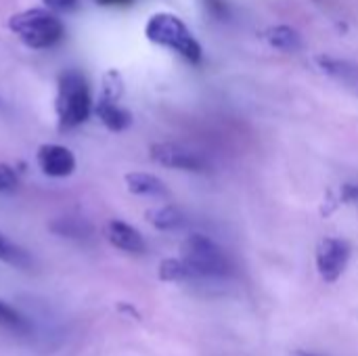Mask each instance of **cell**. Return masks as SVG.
<instances>
[{"instance_id": "obj_15", "label": "cell", "mask_w": 358, "mask_h": 356, "mask_svg": "<svg viewBox=\"0 0 358 356\" xmlns=\"http://www.w3.org/2000/svg\"><path fill=\"white\" fill-rule=\"evenodd\" d=\"M0 327L8 329L13 334H29L31 332V325H29L27 317L21 315L10 304H6L4 300H0Z\"/></svg>"}, {"instance_id": "obj_24", "label": "cell", "mask_w": 358, "mask_h": 356, "mask_svg": "<svg viewBox=\"0 0 358 356\" xmlns=\"http://www.w3.org/2000/svg\"><path fill=\"white\" fill-rule=\"evenodd\" d=\"M302 356H313V355H302Z\"/></svg>"}, {"instance_id": "obj_7", "label": "cell", "mask_w": 358, "mask_h": 356, "mask_svg": "<svg viewBox=\"0 0 358 356\" xmlns=\"http://www.w3.org/2000/svg\"><path fill=\"white\" fill-rule=\"evenodd\" d=\"M36 162H38L40 170L50 178H65V176H71L76 170L73 153L67 147L55 145V143L40 145L38 153H36Z\"/></svg>"}, {"instance_id": "obj_20", "label": "cell", "mask_w": 358, "mask_h": 356, "mask_svg": "<svg viewBox=\"0 0 358 356\" xmlns=\"http://www.w3.org/2000/svg\"><path fill=\"white\" fill-rule=\"evenodd\" d=\"M206 8L212 17H216L218 21H224L229 17V10H227V2L224 0H206Z\"/></svg>"}, {"instance_id": "obj_9", "label": "cell", "mask_w": 358, "mask_h": 356, "mask_svg": "<svg viewBox=\"0 0 358 356\" xmlns=\"http://www.w3.org/2000/svg\"><path fill=\"white\" fill-rule=\"evenodd\" d=\"M94 113L96 118L103 122L105 128H109L111 132H122L132 124V115L130 111H126L124 107H120L113 101H105L99 97V101L94 103Z\"/></svg>"}, {"instance_id": "obj_5", "label": "cell", "mask_w": 358, "mask_h": 356, "mask_svg": "<svg viewBox=\"0 0 358 356\" xmlns=\"http://www.w3.org/2000/svg\"><path fill=\"white\" fill-rule=\"evenodd\" d=\"M149 155L155 164L166 166V168L185 170V172L206 170V159L197 151H191L178 143H153L149 149Z\"/></svg>"}, {"instance_id": "obj_14", "label": "cell", "mask_w": 358, "mask_h": 356, "mask_svg": "<svg viewBox=\"0 0 358 356\" xmlns=\"http://www.w3.org/2000/svg\"><path fill=\"white\" fill-rule=\"evenodd\" d=\"M0 260L8 266H15V269H29L31 266V256L21 245L10 241L2 231H0Z\"/></svg>"}, {"instance_id": "obj_12", "label": "cell", "mask_w": 358, "mask_h": 356, "mask_svg": "<svg viewBox=\"0 0 358 356\" xmlns=\"http://www.w3.org/2000/svg\"><path fill=\"white\" fill-rule=\"evenodd\" d=\"M147 220L159 229V231H174L178 227L185 225V216L178 208L174 206H159V208H151L147 212Z\"/></svg>"}, {"instance_id": "obj_2", "label": "cell", "mask_w": 358, "mask_h": 356, "mask_svg": "<svg viewBox=\"0 0 358 356\" xmlns=\"http://www.w3.org/2000/svg\"><path fill=\"white\" fill-rule=\"evenodd\" d=\"M10 31L29 48H50L65 36L63 21L50 8H27L8 19Z\"/></svg>"}, {"instance_id": "obj_19", "label": "cell", "mask_w": 358, "mask_h": 356, "mask_svg": "<svg viewBox=\"0 0 358 356\" xmlns=\"http://www.w3.org/2000/svg\"><path fill=\"white\" fill-rule=\"evenodd\" d=\"M19 180H17V172L6 166V164H0V193H13L17 189Z\"/></svg>"}, {"instance_id": "obj_8", "label": "cell", "mask_w": 358, "mask_h": 356, "mask_svg": "<svg viewBox=\"0 0 358 356\" xmlns=\"http://www.w3.org/2000/svg\"><path fill=\"white\" fill-rule=\"evenodd\" d=\"M105 237L113 248L128 254H143L147 250L143 235L124 220H109L105 227Z\"/></svg>"}, {"instance_id": "obj_21", "label": "cell", "mask_w": 358, "mask_h": 356, "mask_svg": "<svg viewBox=\"0 0 358 356\" xmlns=\"http://www.w3.org/2000/svg\"><path fill=\"white\" fill-rule=\"evenodd\" d=\"M50 10H59V13H67V10H73L78 6V0H42Z\"/></svg>"}, {"instance_id": "obj_16", "label": "cell", "mask_w": 358, "mask_h": 356, "mask_svg": "<svg viewBox=\"0 0 358 356\" xmlns=\"http://www.w3.org/2000/svg\"><path fill=\"white\" fill-rule=\"evenodd\" d=\"M319 63L327 73L336 76L338 80H342L346 84H357L358 67H355V65L340 61V59H329V57H319Z\"/></svg>"}, {"instance_id": "obj_11", "label": "cell", "mask_w": 358, "mask_h": 356, "mask_svg": "<svg viewBox=\"0 0 358 356\" xmlns=\"http://www.w3.org/2000/svg\"><path fill=\"white\" fill-rule=\"evenodd\" d=\"M126 187L130 193L134 195H145V197H166L168 195V187L164 180H159L153 174L147 172H130L126 174Z\"/></svg>"}, {"instance_id": "obj_23", "label": "cell", "mask_w": 358, "mask_h": 356, "mask_svg": "<svg viewBox=\"0 0 358 356\" xmlns=\"http://www.w3.org/2000/svg\"><path fill=\"white\" fill-rule=\"evenodd\" d=\"M96 4H101V6H128V4H132V0H96Z\"/></svg>"}, {"instance_id": "obj_22", "label": "cell", "mask_w": 358, "mask_h": 356, "mask_svg": "<svg viewBox=\"0 0 358 356\" xmlns=\"http://www.w3.org/2000/svg\"><path fill=\"white\" fill-rule=\"evenodd\" d=\"M344 201H358V185H344L342 187Z\"/></svg>"}, {"instance_id": "obj_6", "label": "cell", "mask_w": 358, "mask_h": 356, "mask_svg": "<svg viewBox=\"0 0 358 356\" xmlns=\"http://www.w3.org/2000/svg\"><path fill=\"white\" fill-rule=\"evenodd\" d=\"M348 258H350V248L346 241L342 239H334V237H327L319 243L317 248V269H319V275L334 283L340 279V275L346 271V264H348Z\"/></svg>"}, {"instance_id": "obj_4", "label": "cell", "mask_w": 358, "mask_h": 356, "mask_svg": "<svg viewBox=\"0 0 358 356\" xmlns=\"http://www.w3.org/2000/svg\"><path fill=\"white\" fill-rule=\"evenodd\" d=\"M180 258L193 277H227L231 266L224 252L206 235L193 233L180 248Z\"/></svg>"}, {"instance_id": "obj_18", "label": "cell", "mask_w": 358, "mask_h": 356, "mask_svg": "<svg viewBox=\"0 0 358 356\" xmlns=\"http://www.w3.org/2000/svg\"><path fill=\"white\" fill-rule=\"evenodd\" d=\"M193 277L189 266L185 264L182 258H166L159 264V279L162 281H185Z\"/></svg>"}, {"instance_id": "obj_13", "label": "cell", "mask_w": 358, "mask_h": 356, "mask_svg": "<svg viewBox=\"0 0 358 356\" xmlns=\"http://www.w3.org/2000/svg\"><path fill=\"white\" fill-rule=\"evenodd\" d=\"M266 38H268L271 46L285 50V52H296L302 48V36L289 25H277V27L268 29Z\"/></svg>"}, {"instance_id": "obj_17", "label": "cell", "mask_w": 358, "mask_h": 356, "mask_svg": "<svg viewBox=\"0 0 358 356\" xmlns=\"http://www.w3.org/2000/svg\"><path fill=\"white\" fill-rule=\"evenodd\" d=\"M124 94V78L117 69H109L101 80V99L117 103Z\"/></svg>"}, {"instance_id": "obj_1", "label": "cell", "mask_w": 358, "mask_h": 356, "mask_svg": "<svg viewBox=\"0 0 358 356\" xmlns=\"http://www.w3.org/2000/svg\"><path fill=\"white\" fill-rule=\"evenodd\" d=\"M94 103L90 97V86L82 71L65 69L57 80V97H55V111L59 130H73L88 120L92 113Z\"/></svg>"}, {"instance_id": "obj_3", "label": "cell", "mask_w": 358, "mask_h": 356, "mask_svg": "<svg viewBox=\"0 0 358 356\" xmlns=\"http://www.w3.org/2000/svg\"><path fill=\"white\" fill-rule=\"evenodd\" d=\"M145 36L159 46L176 50L189 63L201 61V44L195 40L191 29L172 13H155L145 25Z\"/></svg>"}, {"instance_id": "obj_10", "label": "cell", "mask_w": 358, "mask_h": 356, "mask_svg": "<svg viewBox=\"0 0 358 356\" xmlns=\"http://www.w3.org/2000/svg\"><path fill=\"white\" fill-rule=\"evenodd\" d=\"M48 231L59 235V237H65V239H76V241H84V239H90L94 229L88 220L84 218H78V216H63V218H55L50 225H48Z\"/></svg>"}]
</instances>
